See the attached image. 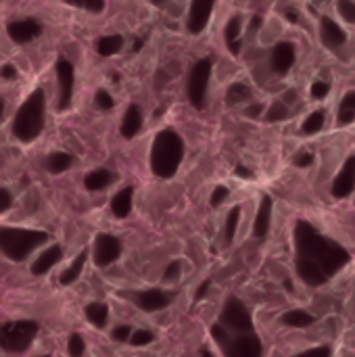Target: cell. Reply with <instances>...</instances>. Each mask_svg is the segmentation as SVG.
<instances>
[{
	"mask_svg": "<svg viewBox=\"0 0 355 357\" xmlns=\"http://www.w3.org/2000/svg\"><path fill=\"white\" fill-rule=\"evenodd\" d=\"M71 163H73V157L69 155V153H50L48 155V159H46V169L50 172V174H63V172H67L69 167H71Z\"/></svg>",
	"mask_w": 355,
	"mask_h": 357,
	"instance_id": "obj_28",
	"label": "cell"
},
{
	"mask_svg": "<svg viewBox=\"0 0 355 357\" xmlns=\"http://www.w3.org/2000/svg\"><path fill=\"white\" fill-rule=\"evenodd\" d=\"M220 324L230 333H251L253 331V318H251L247 305L239 297L226 299L224 310L220 314Z\"/></svg>",
	"mask_w": 355,
	"mask_h": 357,
	"instance_id": "obj_8",
	"label": "cell"
},
{
	"mask_svg": "<svg viewBox=\"0 0 355 357\" xmlns=\"http://www.w3.org/2000/svg\"><path fill=\"white\" fill-rule=\"evenodd\" d=\"M128 341H130L134 347H144V345H149V343L155 341V335H153L151 331H134V333L130 335Z\"/></svg>",
	"mask_w": 355,
	"mask_h": 357,
	"instance_id": "obj_35",
	"label": "cell"
},
{
	"mask_svg": "<svg viewBox=\"0 0 355 357\" xmlns=\"http://www.w3.org/2000/svg\"><path fill=\"white\" fill-rule=\"evenodd\" d=\"M151 2H153L155 6H163V4H165L167 0H151Z\"/></svg>",
	"mask_w": 355,
	"mask_h": 357,
	"instance_id": "obj_53",
	"label": "cell"
},
{
	"mask_svg": "<svg viewBox=\"0 0 355 357\" xmlns=\"http://www.w3.org/2000/svg\"><path fill=\"white\" fill-rule=\"evenodd\" d=\"M86 318L92 326L105 328L109 320V307L105 303H88L86 305Z\"/></svg>",
	"mask_w": 355,
	"mask_h": 357,
	"instance_id": "obj_27",
	"label": "cell"
},
{
	"mask_svg": "<svg viewBox=\"0 0 355 357\" xmlns=\"http://www.w3.org/2000/svg\"><path fill=\"white\" fill-rule=\"evenodd\" d=\"M262 23H264V19H262L259 15H255V17L251 19V31H257V29L262 27Z\"/></svg>",
	"mask_w": 355,
	"mask_h": 357,
	"instance_id": "obj_49",
	"label": "cell"
},
{
	"mask_svg": "<svg viewBox=\"0 0 355 357\" xmlns=\"http://www.w3.org/2000/svg\"><path fill=\"white\" fill-rule=\"evenodd\" d=\"M123 48V38L113 33V36H103L96 40V52L100 56H113L115 52H119Z\"/></svg>",
	"mask_w": 355,
	"mask_h": 357,
	"instance_id": "obj_26",
	"label": "cell"
},
{
	"mask_svg": "<svg viewBox=\"0 0 355 357\" xmlns=\"http://www.w3.org/2000/svg\"><path fill=\"white\" fill-rule=\"evenodd\" d=\"M2 115H4V100L0 98V121H2Z\"/></svg>",
	"mask_w": 355,
	"mask_h": 357,
	"instance_id": "obj_54",
	"label": "cell"
},
{
	"mask_svg": "<svg viewBox=\"0 0 355 357\" xmlns=\"http://www.w3.org/2000/svg\"><path fill=\"white\" fill-rule=\"evenodd\" d=\"M241 31H243V19H241L239 15L230 17L228 23H226V29H224V40H226L228 50H230L234 56H239V54H241V48H243Z\"/></svg>",
	"mask_w": 355,
	"mask_h": 357,
	"instance_id": "obj_19",
	"label": "cell"
},
{
	"mask_svg": "<svg viewBox=\"0 0 355 357\" xmlns=\"http://www.w3.org/2000/svg\"><path fill=\"white\" fill-rule=\"evenodd\" d=\"M285 289H287L289 293H293V282H291V280H285Z\"/></svg>",
	"mask_w": 355,
	"mask_h": 357,
	"instance_id": "obj_52",
	"label": "cell"
},
{
	"mask_svg": "<svg viewBox=\"0 0 355 357\" xmlns=\"http://www.w3.org/2000/svg\"><path fill=\"white\" fill-rule=\"evenodd\" d=\"M209 287H211V280H203L201 284H199V289H197V293H195V301H201L205 295H207V291H209Z\"/></svg>",
	"mask_w": 355,
	"mask_h": 357,
	"instance_id": "obj_45",
	"label": "cell"
},
{
	"mask_svg": "<svg viewBox=\"0 0 355 357\" xmlns=\"http://www.w3.org/2000/svg\"><path fill=\"white\" fill-rule=\"evenodd\" d=\"M63 2L84 8V10H90V13H100L105 8V0H63Z\"/></svg>",
	"mask_w": 355,
	"mask_h": 357,
	"instance_id": "obj_34",
	"label": "cell"
},
{
	"mask_svg": "<svg viewBox=\"0 0 355 357\" xmlns=\"http://www.w3.org/2000/svg\"><path fill=\"white\" fill-rule=\"evenodd\" d=\"M132 201H134V186L121 188L113 199H111V211L115 218L123 220L132 213Z\"/></svg>",
	"mask_w": 355,
	"mask_h": 357,
	"instance_id": "obj_21",
	"label": "cell"
},
{
	"mask_svg": "<svg viewBox=\"0 0 355 357\" xmlns=\"http://www.w3.org/2000/svg\"><path fill=\"white\" fill-rule=\"evenodd\" d=\"M337 10L345 23H355V0H337Z\"/></svg>",
	"mask_w": 355,
	"mask_h": 357,
	"instance_id": "obj_33",
	"label": "cell"
},
{
	"mask_svg": "<svg viewBox=\"0 0 355 357\" xmlns=\"http://www.w3.org/2000/svg\"><path fill=\"white\" fill-rule=\"evenodd\" d=\"M63 259V249L59 247V245H52V247H48L46 251H42L38 257H36V261L31 264V274L33 276H44L48 270H52L59 261Z\"/></svg>",
	"mask_w": 355,
	"mask_h": 357,
	"instance_id": "obj_18",
	"label": "cell"
},
{
	"mask_svg": "<svg viewBox=\"0 0 355 357\" xmlns=\"http://www.w3.org/2000/svg\"><path fill=\"white\" fill-rule=\"evenodd\" d=\"M40 333V324L33 320L4 322L0 326V349L6 354H23L31 347Z\"/></svg>",
	"mask_w": 355,
	"mask_h": 357,
	"instance_id": "obj_5",
	"label": "cell"
},
{
	"mask_svg": "<svg viewBox=\"0 0 355 357\" xmlns=\"http://www.w3.org/2000/svg\"><path fill=\"white\" fill-rule=\"evenodd\" d=\"M314 322H316V318L303 310H289L280 318V324H285L289 328H310Z\"/></svg>",
	"mask_w": 355,
	"mask_h": 357,
	"instance_id": "obj_23",
	"label": "cell"
},
{
	"mask_svg": "<svg viewBox=\"0 0 355 357\" xmlns=\"http://www.w3.org/2000/svg\"><path fill=\"white\" fill-rule=\"evenodd\" d=\"M0 77H2V79H15V77H17L15 65H10V63L2 65V67H0Z\"/></svg>",
	"mask_w": 355,
	"mask_h": 357,
	"instance_id": "obj_44",
	"label": "cell"
},
{
	"mask_svg": "<svg viewBox=\"0 0 355 357\" xmlns=\"http://www.w3.org/2000/svg\"><path fill=\"white\" fill-rule=\"evenodd\" d=\"M320 38H322V44L331 50H339L347 42L345 29L337 21H333L331 17L320 19Z\"/></svg>",
	"mask_w": 355,
	"mask_h": 357,
	"instance_id": "obj_16",
	"label": "cell"
},
{
	"mask_svg": "<svg viewBox=\"0 0 355 357\" xmlns=\"http://www.w3.org/2000/svg\"><path fill=\"white\" fill-rule=\"evenodd\" d=\"M94 105H96L98 109H103V111H111V109L115 107V100H113V96H111L107 90H96V94H94Z\"/></svg>",
	"mask_w": 355,
	"mask_h": 357,
	"instance_id": "obj_38",
	"label": "cell"
},
{
	"mask_svg": "<svg viewBox=\"0 0 355 357\" xmlns=\"http://www.w3.org/2000/svg\"><path fill=\"white\" fill-rule=\"evenodd\" d=\"M56 82H59V111H67L73 98V86H75V73L73 65L67 59L56 61Z\"/></svg>",
	"mask_w": 355,
	"mask_h": 357,
	"instance_id": "obj_9",
	"label": "cell"
},
{
	"mask_svg": "<svg viewBox=\"0 0 355 357\" xmlns=\"http://www.w3.org/2000/svg\"><path fill=\"white\" fill-rule=\"evenodd\" d=\"M249 98H251V88H249L247 84L236 82V84H232V86L226 90V102H228L230 107L241 105V102H247Z\"/></svg>",
	"mask_w": 355,
	"mask_h": 357,
	"instance_id": "obj_29",
	"label": "cell"
},
{
	"mask_svg": "<svg viewBox=\"0 0 355 357\" xmlns=\"http://www.w3.org/2000/svg\"><path fill=\"white\" fill-rule=\"evenodd\" d=\"M113 180H115V174H113L111 169L100 167V169H94V172H90V174L86 176L84 186H86V190H90V192H98V190L107 188L109 184H113Z\"/></svg>",
	"mask_w": 355,
	"mask_h": 357,
	"instance_id": "obj_22",
	"label": "cell"
},
{
	"mask_svg": "<svg viewBox=\"0 0 355 357\" xmlns=\"http://www.w3.org/2000/svg\"><path fill=\"white\" fill-rule=\"evenodd\" d=\"M355 121V92H347L341 102H339V111H337V123L339 126H349Z\"/></svg>",
	"mask_w": 355,
	"mask_h": 357,
	"instance_id": "obj_24",
	"label": "cell"
},
{
	"mask_svg": "<svg viewBox=\"0 0 355 357\" xmlns=\"http://www.w3.org/2000/svg\"><path fill=\"white\" fill-rule=\"evenodd\" d=\"M293 163H295V167L305 169V167H310V165L314 163V153H310V151H301V153H297V155H295Z\"/></svg>",
	"mask_w": 355,
	"mask_h": 357,
	"instance_id": "obj_40",
	"label": "cell"
},
{
	"mask_svg": "<svg viewBox=\"0 0 355 357\" xmlns=\"http://www.w3.org/2000/svg\"><path fill=\"white\" fill-rule=\"evenodd\" d=\"M86 257H88V249L80 251V255L73 259V264L61 274L59 282H61L63 287H69V284H73V282L80 278V274H82V270H84V264H86Z\"/></svg>",
	"mask_w": 355,
	"mask_h": 357,
	"instance_id": "obj_25",
	"label": "cell"
},
{
	"mask_svg": "<svg viewBox=\"0 0 355 357\" xmlns=\"http://www.w3.org/2000/svg\"><path fill=\"white\" fill-rule=\"evenodd\" d=\"M174 295L169 293H163L159 289H149V291H142V293H136L134 295V303L142 310V312H161L165 310L169 303H172Z\"/></svg>",
	"mask_w": 355,
	"mask_h": 357,
	"instance_id": "obj_15",
	"label": "cell"
},
{
	"mask_svg": "<svg viewBox=\"0 0 355 357\" xmlns=\"http://www.w3.org/2000/svg\"><path fill=\"white\" fill-rule=\"evenodd\" d=\"M262 109H264V107H262L259 102H253V105H251V107H249V109H247L245 113H247V117H259Z\"/></svg>",
	"mask_w": 355,
	"mask_h": 357,
	"instance_id": "obj_47",
	"label": "cell"
},
{
	"mask_svg": "<svg viewBox=\"0 0 355 357\" xmlns=\"http://www.w3.org/2000/svg\"><path fill=\"white\" fill-rule=\"evenodd\" d=\"M222 354L228 357H259L264 347L257 335L251 333H230L226 335V339L220 343Z\"/></svg>",
	"mask_w": 355,
	"mask_h": 357,
	"instance_id": "obj_7",
	"label": "cell"
},
{
	"mask_svg": "<svg viewBox=\"0 0 355 357\" xmlns=\"http://www.w3.org/2000/svg\"><path fill=\"white\" fill-rule=\"evenodd\" d=\"M333 197L335 199H347L355 190V155L345 159L343 167L339 169L337 178L333 180Z\"/></svg>",
	"mask_w": 355,
	"mask_h": 357,
	"instance_id": "obj_13",
	"label": "cell"
},
{
	"mask_svg": "<svg viewBox=\"0 0 355 357\" xmlns=\"http://www.w3.org/2000/svg\"><path fill=\"white\" fill-rule=\"evenodd\" d=\"M180 272H182V264L180 261H172L165 272H163V282H176L180 278Z\"/></svg>",
	"mask_w": 355,
	"mask_h": 357,
	"instance_id": "obj_39",
	"label": "cell"
},
{
	"mask_svg": "<svg viewBox=\"0 0 355 357\" xmlns=\"http://www.w3.org/2000/svg\"><path fill=\"white\" fill-rule=\"evenodd\" d=\"M272 207H274V201L272 197H264L262 203H259V209H257V215H255V222H253V234L255 238L264 241L270 232V224H272Z\"/></svg>",
	"mask_w": 355,
	"mask_h": 357,
	"instance_id": "obj_17",
	"label": "cell"
},
{
	"mask_svg": "<svg viewBox=\"0 0 355 357\" xmlns=\"http://www.w3.org/2000/svg\"><path fill=\"white\" fill-rule=\"evenodd\" d=\"M46 241L48 234L42 230L0 226V253L10 261H25Z\"/></svg>",
	"mask_w": 355,
	"mask_h": 357,
	"instance_id": "obj_4",
	"label": "cell"
},
{
	"mask_svg": "<svg viewBox=\"0 0 355 357\" xmlns=\"http://www.w3.org/2000/svg\"><path fill=\"white\" fill-rule=\"evenodd\" d=\"M140 48H142V40H140V38H138V40H136V42H134V46H132V50H134V52H138V50H140Z\"/></svg>",
	"mask_w": 355,
	"mask_h": 357,
	"instance_id": "obj_51",
	"label": "cell"
},
{
	"mask_svg": "<svg viewBox=\"0 0 355 357\" xmlns=\"http://www.w3.org/2000/svg\"><path fill=\"white\" fill-rule=\"evenodd\" d=\"M285 17H287V19H289L291 23H297V21H299V13H297L295 8H287Z\"/></svg>",
	"mask_w": 355,
	"mask_h": 357,
	"instance_id": "obj_48",
	"label": "cell"
},
{
	"mask_svg": "<svg viewBox=\"0 0 355 357\" xmlns=\"http://www.w3.org/2000/svg\"><path fill=\"white\" fill-rule=\"evenodd\" d=\"M293 238L297 251V274L310 287H322L328 278L339 274L352 259L345 247L324 236L305 220H299L295 224Z\"/></svg>",
	"mask_w": 355,
	"mask_h": 357,
	"instance_id": "obj_1",
	"label": "cell"
},
{
	"mask_svg": "<svg viewBox=\"0 0 355 357\" xmlns=\"http://www.w3.org/2000/svg\"><path fill=\"white\" fill-rule=\"evenodd\" d=\"M239 222H241V207H232L228 218H226V228H224V238L226 243H232V238L236 236V230H239Z\"/></svg>",
	"mask_w": 355,
	"mask_h": 357,
	"instance_id": "obj_31",
	"label": "cell"
},
{
	"mask_svg": "<svg viewBox=\"0 0 355 357\" xmlns=\"http://www.w3.org/2000/svg\"><path fill=\"white\" fill-rule=\"evenodd\" d=\"M216 0H190L188 17H186V29L190 33H201L211 19Z\"/></svg>",
	"mask_w": 355,
	"mask_h": 357,
	"instance_id": "obj_11",
	"label": "cell"
},
{
	"mask_svg": "<svg viewBox=\"0 0 355 357\" xmlns=\"http://www.w3.org/2000/svg\"><path fill=\"white\" fill-rule=\"evenodd\" d=\"M184 159V140L176 130H161L151 146L149 163L157 178H174Z\"/></svg>",
	"mask_w": 355,
	"mask_h": 357,
	"instance_id": "obj_2",
	"label": "cell"
},
{
	"mask_svg": "<svg viewBox=\"0 0 355 357\" xmlns=\"http://www.w3.org/2000/svg\"><path fill=\"white\" fill-rule=\"evenodd\" d=\"M140 128H142V111H140L138 105H130L126 109L123 119H121V126H119L121 136L130 140V138H134L140 132Z\"/></svg>",
	"mask_w": 355,
	"mask_h": 357,
	"instance_id": "obj_20",
	"label": "cell"
},
{
	"mask_svg": "<svg viewBox=\"0 0 355 357\" xmlns=\"http://www.w3.org/2000/svg\"><path fill=\"white\" fill-rule=\"evenodd\" d=\"M295 59H297V50H295V44L291 42H278L272 52H270V67L274 73L278 75H287L293 65H295Z\"/></svg>",
	"mask_w": 355,
	"mask_h": 357,
	"instance_id": "obj_12",
	"label": "cell"
},
{
	"mask_svg": "<svg viewBox=\"0 0 355 357\" xmlns=\"http://www.w3.org/2000/svg\"><path fill=\"white\" fill-rule=\"evenodd\" d=\"M289 115H291L289 107H287L285 102L276 100V102H272V105L268 107V113H266V121H268V123L285 121V119H289Z\"/></svg>",
	"mask_w": 355,
	"mask_h": 357,
	"instance_id": "obj_32",
	"label": "cell"
},
{
	"mask_svg": "<svg viewBox=\"0 0 355 357\" xmlns=\"http://www.w3.org/2000/svg\"><path fill=\"white\" fill-rule=\"evenodd\" d=\"M6 33L13 42L17 44H27L31 40H36L42 33V23L36 19H19V21H10L6 25Z\"/></svg>",
	"mask_w": 355,
	"mask_h": 357,
	"instance_id": "obj_14",
	"label": "cell"
},
{
	"mask_svg": "<svg viewBox=\"0 0 355 357\" xmlns=\"http://www.w3.org/2000/svg\"><path fill=\"white\" fill-rule=\"evenodd\" d=\"M228 195H230V190L226 186H216V190L211 192V199H209L211 207H220L228 199Z\"/></svg>",
	"mask_w": 355,
	"mask_h": 357,
	"instance_id": "obj_41",
	"label": "cell"
},
{
	"mask_svg": "<svg viewBox=\"0 0 355 357\" xmlns=\"http://www.w3.org/2000/svg\"><path fill=\"white\" fill-rule=\"evenodd\" d=\"M44 119H46V94L42 88H36L15 113L13 136L21 142L36 140L44 130Z\"/></svg>",
	"mask_w": 355,
	"mask_h": 357,
	"instance_id": "obj_3",
	"label": "cell"
},
{
	"mask_svg": "<svg viewBox=\"0 0 355 357\" xmlns=\"http://www.w3.org/2000/svg\"><path fill=\"white\" fill-rule=\"evenodd\" d=\"M121 257V243L113 234H98L94 241V264L107 268Z\"/></svg>",
	"mask_w": 355,
	"mask_h": 357,
	"instance_id": "obj_10",
	"label": "cell"
},
{
	"mask_svg": "<svg viewBox=\"0 0 355 357\" xmlns=\"http://www.w3.org/2000/svg\"><path fill=\"white\" fill-rule=\"evenodd\" d=\"M324 123H326L324 111H314L312 115L305 117V121H303V126H301V132L308 134V136H314V134H318V132L324 128Z\"/></svg>",
	"mask_w": 355,
	"mask_h": 357,
	"instance_id": "obj_30",
	"label": "cell"
},
{
	"mask_svg": "<svg viewBox=\"0 0 355 357\" xmlns=\"http://www.w3.org/2000/svg\"><path fill=\"white\" fill-rule=\"evenodd\" d=\"M67 351H69V356L71 357H80L86 351V345H84L82 335L73 333V335L69 337V341H67Z\"/></svg>",
	"mask_w": 355,
	"mask_h": 357,
	"instance_id": "obj_36",
	"label": "cell"
},
{
	"mask_svg": "<svg viewBox=\"0 0 355 357\" xmlns=\"http://www.w3.org/2000/svg\"><path fill=\"white\" fill-rule=\"evenodd\" d=\"M308 354H324V356H328L331 349H328V347H314V349H310Z\"/></svg>",
	"mask_w": 355,
	"mask_h": 357,
	"instance_id": "obj_50",
	"label": "cell"
},
{
	"mask_svg": "<svg viewBox=\"0 0 355 357\" xmlns=\"http://www.w3.org/2000/svg\"><path fill=\"white\" fill-rule=\"evenodd\" d=\"M13 207V195L6 188H0V213L8 211Z\"/></svg>",
	"mask_w": 355,
	"mask_h": 357,
	"instance_id": "obj_43",
	"label": "cell"
},
{
	"mask_svg": "<svg viewBox=\"0 0 355 357\" xmlns=\"http://www.w3.org/2000/svg\"><path fill=\"white\" fill-rule=\"evenodd\" d=\"M328 92H331V84H328V82H324V79L314 82V84H312V88H310V96H312V98H316V100H324V98L328 96Z\"/></svg>",
	"mask_w": 355,
	"mask_h": 357,
	"instance_id": "obj_37",
	"label": "cell"
},
{
	"mask_svg": "<svg viewBox=\"0 0 355 357\" xmlns=\"http://www.w3.org/2000/svg\"><path fill=\"white\" fill-rule=\"evenodd\" d=\"M234 174H236L239 178H245V180H249V178H253V172H251L249 167H245V165H236V169H234Z\"/></svg>",
	"mask_w": 355,
	"mask_h": 357,
	"instance_id": "obj_46",
	"label": "cell"
},
{
	"mask_svg": "<svg viewBox=\"0 0 355 357\" xmlns=\"http://www.w3.org/2000/svg\"><path fill=\"white\" fill-rule=\"evenodd\" d=\"M211 69H213L211 59H199L188 73L186 96L195 109H205V105H207V88H209V79H211Z\"/></svg>",
	"mask_w": 355,
	"mask_h": 357,
	"instance_id": "obj_6",
	"label": "cell"
},
{
	"mask_svg": "<svg viewBox=\"0 0 355 357\" xmlns=\"http://www.w3.org/2000/svg\"><path fill=\"white\" fill-rule=\"evenodd\" d=\"M130 335H132V328H130L128 324H121V326H117V328L113 331V341L126 343V341L130 339Z\"/></svg>",
	"mask_w": 355,
	"mask_h": 357,
	"instance_id": "obj_42",
	"label": "cell"
}]
</instances>
